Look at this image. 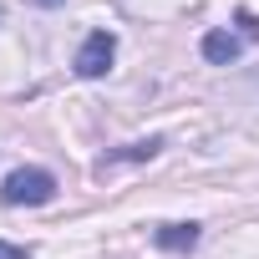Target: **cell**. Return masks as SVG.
<instances>
[{"mask_svg": "<svg viewBox=\"0 0 259 259\" xmlns=\"http://www.w3.org/2000/svg\"><path fill=\"white\" fill-rule=\"evenodd\" d=\"M56 198V178L46 168H16L6 183H0V203L6 208H36Z\"/></svg>", "mask_w": 259, "mask_h": 259, "instance_id": "obj_1", "label": "cell"}, {"mask_svg": "<svg viewBox=\"0 0 259 259\" xmlns=\"http://www.w3.org/2000/svg\"><path fill=\"white\" fill-rule=\"evenodd\" d=\"M239 31H208L203 36V61H213V66H229V61H239L244 56V46H254L259 41V16L254 11H239V21H234Z\"/></svg>", "mask_w": 259, "mask_h": 259, "instance_id": "obj_2", "label": "cell"}, {"mask_svg": "<svg viewBox=\"0 0 259 259\" xmlns=\"http://www.w3.org/2000/svg\"><path fill=\"white\" fill-rule=\"evenodd\" d=\"M112 56H117L112 31H92V36L81 41V51H76V76H107Z\"/></svg>", "mask_w": 259, "mask_h": 259, "instance_id": "obj_3", "label": "cell"}, {"mask_svg": "<svg viewBox=\"0 0 259 259\" xmlns=\"http://www.w3.org/2000/svg\"><path fill=\"white\" fill-rule=\"evenodd\" d=\"M153 244L168 254H188V249H198V224H163L153 234Z\"/></svg>", "mask_w": 259, "mask_h": 259, "instance_id": "obj_4", "label": "cell"}, {"mask_svg": "<svg viewBox=\"0 0 259 259\" xmlns=\"http://www.w3.org/2000/svg\"><path fill=\"white\" fill-rule=\"evenodd\" d=\"M158 153H163V138H148V143H127V148L107 153V158H102V168H117V163H143V158H158Z\"/></svg>", "mask_w": 259, "mask_h": 259, "instance_id": "obj_5", "label": "cell"}, {"mask_svg": "<svg viewBox=\"0 0 259 259\" xmlns=\"http://www.w3.org/2000/svg\"><path fill=\"white\" fill-rule=\"evenodd\" d=\"M0 259H31V244H6L0 239Z\"/></svg>", "mask_w": 259, "mask_h": 259, "instance_id": "obj_6", "label": "cell"}, {"mask_svg": "<svg viewBox=\"0 0 259 259\" xmlns=\"http://www.w3.org/2000/svg\"><path fill=\"white\" fill-rule=\"evenodd\" d=\"M41 6H61V0H41Z\"/></svg>", "mask_w": 259, "mask_h": 259, "instance_id": "obj_7", "label": "cell"}]
</instances>
